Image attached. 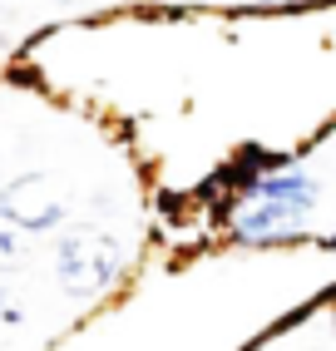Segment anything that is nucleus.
<instances>
[{"label": "nucleus", "instance_id": "nucleus-4", "mask_svg": "<svg viewBox=\"0 0 336 351\" xmlns=\"http://www.w3.org/2000/svg\"><path fill=\"white\" fill-rule=\"evenodd\" d=\"M322 247H336V238H326V243H322Z\"/></svg>", "mask_w": 336, "mask_h": 351}, {"label": "nucleus", "instance_id": "nucleus-2", "mask_svg": "<svg viewBox=\"0 0 336 351\" xmlns=\"http://www.w3.org/2000/svg\"><path fill=\"white\" fill-rule=\"evenodd\" d=\"M243 193L257 198V203H282V208L307 213V208L317 203V183H311L307 173H272V178H257L252 189H243Z\"/></svg>", "mask_w": 336, "mask_h": 351}, {"label": "nucleus", "instance_id": "nucleus-1", "mask_svg": "<svg viewBox=\"0 0 336 351\" xmlns=\"http://www.w3.org/2000/svg\"><path fill=\"white\" fill-rule=\"evenodd\" d=\"M119 243L109 232H75L60 247V287L69 297H94L119 277Z\"/></svg>", "mask_w": 336, "mask_h": 351}, {"label": "nucleus", "instance_id": "nucleus-3", "mask_svg": "<svg viewBox=\"0 0 336 351\" xmlns=\"http://www.w3.org/2000/svg\"><path fill=\"white\" fill-rule=\"evenodd\" d=\"M302 223L297 208H282V203H257L252 213L237 223V238L243 243H272V238H292Z\"/></svg>", "mask_w": 336, "mask_h": 351}]
</instances>
